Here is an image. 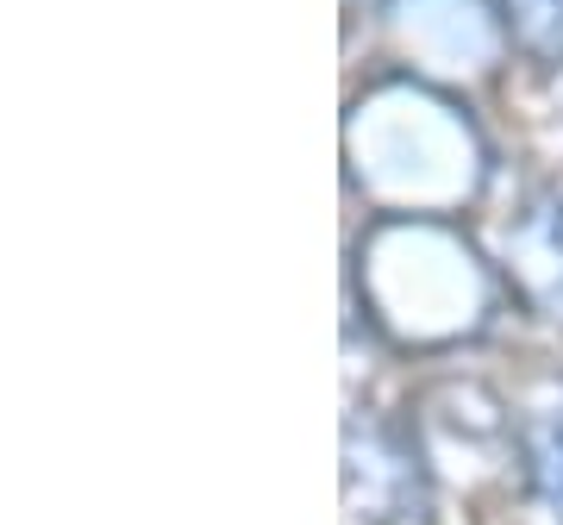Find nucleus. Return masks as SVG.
I'll return each mask as SVG.
<instances>
[{"label":"nucleus","instance_id":"nucleus-2","mask_svg":"<svg viewBox=\"0 0 563 525\" xmlns=\"http://www.w3.org/2000/svg\"><path fill=\"white\" fill-rule=\"evenodd\" d=\"M526 476L544 513L563 525V420H532L526 425Z\"/></svg>","mask_w":563,"mask_h":525},{"label":"nucleus","instance_id":"nucleus-1","mask_svg":"<svg viewBox=\"0 0 563 525\" xmlns=\"http://www.w3.org/2000/svg\"><path fill=\"white\" fill-rule=\"evenodd\" d=\"M495 13L532 63H544V69L563 63V0H495Z\"/></svg>","mask_w":563,"mask_h":525}]
</instances>
